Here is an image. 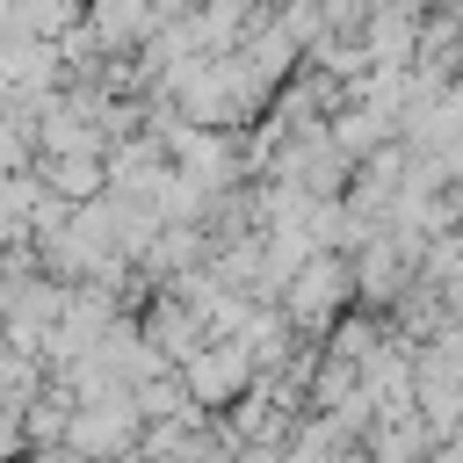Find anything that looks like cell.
Returning <instances> with one entry per match:
<instances>
[{
    "instance_id": "6da1fadb",
    "label": "cell",
    "mask_w": 463,
    "mask_h": 463,
    "mask_svg": "<svg viewBox=\"0 0 463 463\" xmlns=\"http://www.w3.org/2000/svg\"><path fill=\"white\" fill-rule=\"evenodd\" d=\"M354 304H362V289H354V253H311V260L289 275V289H282L289 326L311 333V340H326Z\"/></svg>"
},
{
    "instance_id": "7a4b0ae2",
    "label": "cell",
    "mask_w": 463,
    "mask_h": 463,
    "mask_svg": "<svg viewBox=\"0 0 463 463\" xmlns=\"http://www.w3.org/2000/svg\"><path fill=\"white\" fill-rule=\"evenodd\" d=\"M181 376H188V391H195L210 412H232V405L260 383V362H253V347H246L239 333H217L195 362H181Z\"/></svg>"
},
{
    "instance_id": "3957f363",
    "label": "cell",
    "mask_w": 463,
    "mask_h": 463,
    "mask_svg": "<svg viewBox=\"0 0 463 463\" xmlns=\"http://www.w3.org/2000/svg\"><path fill=\"white\" fill-rule=\"evenodd\" d=\"M145 441V412H137V391L130 398H101V405H80L72 427H65V449L87 456V463H109V456H130Z\"/></svg>"
},
{
    "instance_id": "277c9868",
    "label": "cell",
    "mask_w": 463,
    "mask_h": 463,
    "mask_svg": "<svg viewBox=\"0 0 463 463\" xmlns=\"http://www.w3.org/2000/svg\"><path fill=\"white\" fill-rule=\"evenodd\" d=\"M412 282H420V260H412L383 224H376V239L354 253V289H362V304H369V311H391Z\"/></svg>"
},
{
    "instance_id": "5b68a950",
    "label": "cell",
    "mask_w": 463,
    "mask_h": 463,
    "mask_svg": "<svg viewBox=\"0 0 463 463\" xmlns=\"http://www.w3.org/2000/svg\"><path fill=\"white\" fill-rule=\"evenodd\" d=\"M166 22H174V14H166V0H87V29L101 36V51H109V58L145 51Z\"/></svg>"
},
{
    "instance_id": "8992f818",
    "label": "cell",
    "mask_w": 463,
    "mask_h": 463,
    "mask_svg": "<svg viewBox=\"0 0 463 463\" xmlns=\"http://www.w3.org/2000/svg\"><path fill=\"white\" fill-rule=\"evenodd\" d=\"M137 318H145L152 347H166V362H174V369H181V362H195V354L217 340V333H210V318H203L188 297H174V289H159V297H152Z\"/></svg>"
},
{
    "instance_id": "52a82bcc",
    "label": "cell",
    "mask_w": 463,
    "mask_h": 463,
    "mask_svg": "<svg viewBox=\"0 0 463 463\" xmlns=\"http://www.w3.org/2000/svg\"><path fill=\"white\" fill-rule=\"evenodd\" d=\"M362 449H369V463H427V456L441 449V434H434L420 412H405V420H376V427L362 434Z\"/></svg>"
},
{
    "instance_id": "ba28073f",
    "label": "cell",
    "mask_w": 463,
    "mask_h": 463,
    "mask_svg": "<svg viewBox=\"0 0 463 463\" xmlns=\"http://www.w3.org/2000/svg\"><path fill=\"white\" fill-rule=\"evenodd\" d=\"M36 174H43V181H51V195H65V203H94V195H109V159H101V152L36 159Z\"/></svg>"
},
{
    "instance_id": "9c48e42d",
    "label": "cell",
    "mask_w": 463,
    "mask_h": 463,
    "mask_svg": "<svg viewBox=\"0 0 463 463\" xmlns=\"http://www.w3.org/2000/svg\"><path fill=\"white\" fill-rule=\"evenodd\" d=\"M87 22V0H22V29L29 36H65V29H80Z\"/></svg>"
},
{
    "instance_id": "30bf717a",
    "label": "cell",
    "mask_w": 463,
    "mask_h": 463,
    "mask_svg": "<svg viewBox=\"0 0 463 463\" xmlns=\"http://www.w3.org/2000/svg\"><path fill=\"white\" fill-rule=\"evenodd\" d=\"M22 456H29V405L0 398V463H22Z\"/></svg>"
}]
</instances>
